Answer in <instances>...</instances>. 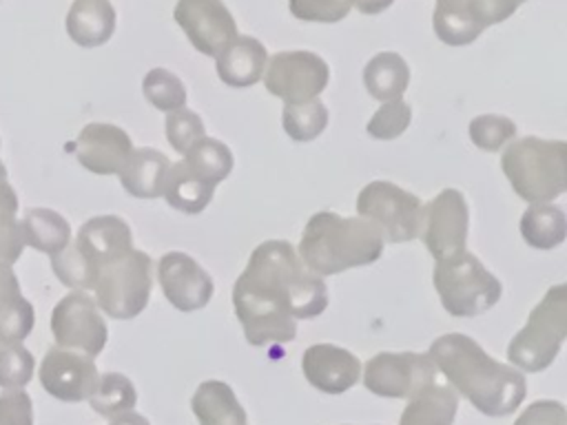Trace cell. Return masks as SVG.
Returning a JSON list of instances; mask_svg holds the SVG:
<instances>
[{
    "label": "cell",
    "instance_id": "6da1fadb",
    "mask_svg": "<svg viewBox=\"0 0 567 425\" xmlns=\"http://www.w3.org/2000/svg\"><path fill=\"white\" fill-rule=\"evenodd\" d=\"M235 317L255 348L290 343L297 321L328 308L323 277L315 274L286 239L261 241L233 286Z\"/></svg>",
    "mask_w": 567,
    "mask_h": 425
},
{
    "label": "cell",
    "instance_id": "7a4b0ae2",
    "mask_svg": "<svg viewBox=\"0 0 567 425\" xmlns=\"http://www.w3.org/2000/svg\"><path fill=\"white\" fill-rule=\"evenodd\" d=\"M427 356L447 385L485 416H509L527 394L520 370L492 359L472 336L450 332L432 341Z\"/></svg>",
    "mask_w": 567,
    "mask_h": 425
},
{
    "label": "cell",
    "instance_id": "3957f363",
    "mask_svg": "<svg viewBox=\"0 0 567 425\" xmlns=\"http://www.w3.org/2000/svg\"><path fill=\"white\" fill-rule=\"evenodd\" d=\"M383 246V237L365 219L319 210L306 221L297 252L315 274L332 277L374 263Z\"/></svg>",
    "mask_w": 567,
    "mask_h": 425
},
{
    "label": "cell",
    "instance_id": "277c9868",
    "mask_svg": "<svg viewBox=\"0 0 567 425\" xmlns=\"http://www.w3.org/2000/svg\"><path fill=\"white\" fill-rule=\"evenodd\" d=\"M501 170L527 204H551L567 190V144L536 135L514 137L503 146Z\"/></svg>",
    "mask_w": 567,
    "mask_h": 425
},
{
    "label": "cell",
    "instance_id": "5b68a950",
    "mask_svg": "<svg viewBox=\"0 0 567 425\" xmlns=\"http://www.w3.org/2000/svg\"><path fill=\"white\" fill-rule=\"evenodd\" d=\"M567 336V286H551L534 305L527 323L512 336L507 361L520 372H543L558 356Z\"/></svg>",
    "mask_w": 567,
    "mask_h": 425
},
{
    "label": "cell",
    "instance_id": "8992f818",
    "mask_svg": "<svg viewBox=\"0 0 567 425\" xmlns=\"http://www.w3.org/2000/svg\"><path fill=\"white\" fill-rule=\"evenodd\" d=\"M432 281L445 312L458 319L492 310L503 294L501 281L467 250L436 261Z\"/></svg>",
    "mask_w": 567,
    "mask_h": 425
},
{
    "label": "cell",
    "instance_id": "52a82bcc",
    "mask_svg": "<svg viewBox=\"0 0 567 425\" xmlns=\"http://www.w3.org/2000/svg\"><path fill=\"white\" fill-rule=\"evenodd\" d=\"M153 259L137 248L109 259L95 277V303L111 319H135L148 305L153 290Z\"/></svg>",
    "mask_w": 567,
    "mask_h": 425
},
{
    "label": "cell",
    "instance_id": "ba28073f",
    "mask_svg": "<svg viewBox=\"0 0 567 425\" xmlns=\"http://www.w3.org/2000/svg\"><path fill=\"white\" fill-rule=\"evenodd\" d=\"M425 204L392 182H370L357 195V217L372 224L383 241L405 243L419 239Z\"/></svg>",
    "mask_w": 567,
    "mask_h": 425
},
{
    "label": "cell",
    "instance_id": "9c48e42d",
    "mask_svg": "<svg viewBox=\"0 0 567 425\" xmlns=\"http://www.w3.org/2000/svg\"><path fill=\"white\" fill-rule=\"evenodd\" d=\"M264 86L270 95L286 104H303L317 100L330 80V69L319 53L312 51H277L268 58Z\"/></svg>",
    "mask_w": 567,
    "mask_h": 425
},
{
    "label": "cell",
    "instance_id": "30bf717a",
    "mask_svg": "<svg viewBox=\"0 0 567 425\" xmlns=\"http://www.w3.org/2000/svg\"><path fill=\"white\" fill-rule=\"evenodd\" d=\"M51 334L58 348L97 356L109 339V328L95 299L82 290L64 294L51 312Z\"/></svg>",
    "mask_w": 567,
    "mask_h": 425
},
{
    "label": "cell",
    "instance_id": "8fae6325",
    "mask_svg": "<svg viewBox=\"0 0 567 425\" xmlns=\"http://www.w3.org/2000/svg\"><path fill=\"white\" fill-rule=\"evenodd\" d=\"M368 392L383 398H410L436 381L439 370L421 352H379L361 370Z\"/></svg>",
    "mask_w": 567,
    "mask_h": 425
},
{
    "label": "cell",
    "instance_id": "7c38bea8",
    "mask_svg": "<svg viewBox=\"0 0 567 425\" xmlns=\"http://www.w3.org/2000/svg\"><path fill=\"white\" fill-rule=\"evenodd\" d=\"M470 208L461 190L443 188L423 208V224L419 239L434 257V261L450 259L467 246Z\"/></svg>",
    "mask_w": 567,
    "mask_h": 425
},
{
    "label": "cell",
    "instance_id": "4fadbf2b",
    "mask_svg": "<svg viewBox=\"0 0 567 425\" xmlns=\"http://www.w3.org/2000/svg\"><path fill=\"white\" fill-rule=\"evenodd\" d=\"M173 20L182 27L188 42L204 55H217L239 35L237 22L224 0H177Z\"/></svg>",
    "mask_w": 567,
    "mask_h": 425
},
{
    "label": "cell",
    "instance_id": "5bb4252c",
    "mask_svg": "<svg viewBox=\"0 0 567 425\" xmlns=\"http://www.w3.org/2000/svg\"><path fill=\"white\" fill-rule=\"evenodd\" d=\"M40 385L58 401L80 403L93 394L100 372L93 356L75 350L51 348L40 363Z\"/></svg>",
    "mask_w": 567,
    "mask_h": 425
},
{
    "label": "cell",
    "instance_id": "9a60e30c",
    "mask_svg": "<svg viewBox=\"0 0 567 425\" xmlns=\"http://www.w3.org/2000/svg\"><path fill=\"white\" fill-rule=\"evenodd\" d=\"M157 281L166 301L179 312L202 310L215 294L213 277L190 255L177 250L159 257Z\"/></svg>",
    "mask_w": 567,
    "mask_h": 425
},
{
    "label": "cell",
    "instance_id": "2e32d148",
    "mask_svg": "<svg viewBox=\"0 0 567 425\" xmlns=\"http://www.w3.org/2000/svg\"><path fill=\"white\" fill-rule=\"evenodd\" d=\"M131 151L128 133L109 122L86 124L73 144L75 159L93 175H117Z\"/></svg>",
    "mask_w": 567,
    "mask_h": 425
},
{
    "label": "cell",
    "instance_id": "e0dca14e",
    "mask_svg": "<svg viewBox=\"0 0 567 425\" xmlns=\"http://www.w3.org/2000/svg\"><path fill=\"white\" fill-rule=\"evenodd\" d=\"M306 381L323 394H343L361 376V361L334 343H315L301 356Z\"/></svg>",
    "mask_w": 567,
    "mask_h": 425
},
{
    "label": "cell",
    "instance_id": "ac0fdd59",
    "mask_svg": "<svg viewBox=\"0 0 567 425\" xmlns=\"http://www.w3.org/2000/svg\"><path fill=\"white\" fill-rule=\"evenodd\" d=\"M73 243L100 270L102 263L133 248V235L122 217L97 215L80 226Z\"/></svg>",
    "mask_w": 567,
    "mask_h": 425
},
{
    "label": "cell",
    "instance_id": "d6986e66",
    "mask_svg": "<svg viewBox=\"0 0 567 425\" xmlns=\"http://www.w3.org/2000/svg\"><path fill=\"white\" fill-rule=\"evenodd\" d=\"M266 62L268 51L252 35H237L215 55L217 75L230 89L255 86L264 77Z\"/></svg>",
    "mask_w": 567,
    "mask_h": 425
},
{
    "label": "cell",
    "instance_id": "ffe728a7",
    "mask_svg": "<svg viewBox=\"0 0 567 425\" xmlns=\"http://www.w3.org/2000/svg\"><path fill=\"white\" fill-rule=\"evenodd\" d=\"M171 159L157 148H133L117 177L122 188L137 199H155L162 195Z\"/></svg>",
    "mask_w": 567,
    "mask_h": 425
},
{
    "label": "cell",
    "instance_id": "44dd1931",
    "mask_svg": "<svg viewBox=\"0 0 567 425\" xmlns=\"http://www.w3.org/2000/svg\"><path fill=\"white\" fill-rule=\"evenodd\" d=\"M64 24L78 46H102L115 31V9L109 0H73Z\"/></svg>",
    "mask_w": 567,
    "mask_h": 425
},
{
    "label": "cell",
    "instance_id": "7402d4cb",
    "mask_svg": "<svg viewBox=\"0 0 567 425\" xmlns=\"http://www.w3.org/2000/svg\"><path fill=\"white\" fill-rule=\"evenodd\" d=\"M35 323L31 301L24 299L11 263L0 261V341L22 343Z\"/></svg>",
    "mask_w": 567,
    "mask_h": 425
},
{
    "label": "cell",
    "instance_id": "603a6c76",
    "mask_svg": "<svg viewBox=\"0 0 567 425\" xmlns=\"http://www.w3.org/2000/svg\"><path fill=\"white\" fill-rule=\"evenodd\" d=\"M190 412L199 425H248L246 410L237 401L233 387L224 381H202L190 396Z\"/></svg>",
    "mask_w": 567,
    "mask_h": 425
},
{
    "label": "cell",
    "instance_id": "cb8c5ba5",
    "mask_svg": "<svg viewBox=\"0 0 567 425\" xmlns=\"http://www.w3.org/2000/svg\"><path fill=\"white\" fill-rule=\"evenodd\" d=\"M458 410V394L447 383H430L408 398L399 425H452Z\"/></svg>",
    "mask_w": 567,
    "mask_h": 425
},
{
    "label": "cell",
    "instance_id": "d4e9b609",
    "mask_svg": "<svg viewBox=\"0 0 567 425\" xmlns=\"http://www.w3.org/2000/svg\"><path fill=\"white\" fill-rule=\"evenodd\" d=\"M363 84L368 95L379 102L401 100L410 84V66L396 51H381L365 62Z\"/></svg>",
    "mask_w": 567,
    "mask_h": 425
},
{
    "label": "cell",
    "instance_id": "484cf974",
    "mask_svg": "<svg viewBox=\"0 0 567 425\" xmlns=\"http://www.w3.org/2000/svg\"><path fill=\"white\" fill-rule=\"evenodd\" d=\"M215 188L217 186L199 179L182 162H177V164H171V168H168L162 197L166 199V204L171 208H175L179 212L199 215L210 204Z\"/></svg>",
    "mask_w": 567,
    "mask_h": 425
},
{
    "label": "cell",
    "instance_id": "4316f807",
    "mask_svg": "<svg viewBox=\"0 0 567 425\" xmlns=\"http://www.w3.org/2000/svg\"><path fill=\"white\" fill-rule=\"evenodd\" d=\"M520 235L536 250H551L567 237V219L560 206L529 204L520 217Z\"/></svg>",
    "mask_w": 567,
    "mask_h": 425
},
{
    "label": "cell",
    "instance_id": "83f0119b",
    "mask_svg": "<svg viewBox=\"0 0 567 425\" xmlns=\"http://www.w3.org/2000/svg\"><path fill=\"white\" fill-rule=\"evenodd\" d=\"M22 239L27 246L55 255L71 241L69 221L51 208H29L20 221Z\"/></svg>",
    "mask_w": 567,
    "mask_h": 425
},
{
    "label": "cell",
    "instance_id": "f1b7e54d",
    "mask_svg": "<svg viewBox=\"0 0 567 425\" xmlns=\"http://www.w3.org/2000/svg\"><path fill=\"white\" fill-rule=\"evenodd\" d=\"M182 164L199 179L217 186L230 175L235 166V157L221 139L204 135L184 153Z\"/></svg>",
    "mask_w": 567,
    "mask_h": 425
},
{
    "label": "cell",
    "instance_id": "f546056e",
    "mask_svg": "<svg viewBox=\"0 0 567 425\" xmlns=\"http://www.w3.org/2000/svg\"><path fill=\"white\" fill-rule=\"evenodd\" d=\"M432 27L441 42L450 46H465L483 35V27L470 15L463 0L436 2L432 13Z\"/></svg>",
    "mask_w": 567,
    "mask_h": 425
},
{
    "label": "cell",
    "instance_id": "4dcf8cb0",
    "mask_svg": "<svg viewBox=\"0 0 567 425\" xmlns=\"http://www.w3.org/2000/svg\"><path fill=\"white\" fill-rule=\"evenodd\" d=\"M137 403V390L133 381L120 372L100 374L93 394L89 396V405L95 414L104 418H113L122 412L133 410Z\"/></svg>",
    "mask_w": 567,
    "mask_h": 425
},
{
    "label": "cell",
    "instance_id": "1f68e13d",
    "mask_svg": "<svg viewBox=\"0 0 567 425\" xmlns=\"http://www.w3.org/2000/svg\"><path fill=\"white\" fill-rule=\"evenodd\" d=\"M281 124L292 142H312L328 126V108L319 97L303 104H286L281 111Z\"/></svg>",
    "mask_w": 567,
    "mask_h": 425
},
{
    "label": "cell",
    "instance_id": "d6a6232c",
    "mask_svg": "<svg viewBox=\"0 0 567 425\" xmlns=\"http://www.w3.org/2000/svg\"><path fill=\"white\" fill-rule=\"evenodd\" d=\"M18 195L7 177H0V261L16 263L22 255L24 239L16 217Z\"/></svg>",
    "mask_w": 567,
    "mask_h": 425
},
{
    "label": "cell",
    "instance_id": "836d02e7",
    "mask_svg": "<svg viewBox=\"0 0 567 425\" xmlns=\"http://www.w3.org/2000/svg\"><path fill=\"white\" fill-rule=\"evenodd\" d=\"M142 93L146 102L164 113L177 111L186 106V86L184 82L168 69L155 66L142 80Z\"/></svg>",
    "mask_w": 567,
    "mask_h": 425
},
{
    "label": "cell",
    "instance_id": "e575fe53",
    "mask_svg": "<svg viewBox=\"0 0 567 425\" xmlns=\"http://www.w3.org/2000/svg\"><path fill=\"white\" fill-rule=\"evenodd\" d=\"M51 268L55 277L71 290H93L97 268L78 250L73 241H69L60 252L51 255Z\"/></svg>",
    "mask_w": 567,
    "mask_h": 425
},
{
    "label": "cell",
    "instance_id": "d590c367",
    "mask_svg": "<svg viewBox=\"0 0 567 425\" xmlns=\"http://www.w3.org/2000/svg\"><path fill=\"white\" fill-rule=\"evenodd\" d=\"M470 139L476 148L485 153H496L505 144H509L516 137V124L514 120L498 115V113H485L476 115L470 122Z\"/></svg>",
    "mask_w": 567,
    "mask_h": 425
},
{
    "label": "cell",
    "instance_id": "8d00e7d4",
    "mask_svg": "<svg viewBox=\"0 0 567 425\" xmlns=\"http://www.w3.org/2000/svg\"><path fill=\"white\" fill-rule=\"evenodd\" d=\"M410 122H412L410 104L403 102V100H392V102H383L372 113V117L365 124V133L372 139L388 142V139L401 137L408 131Z\"/></svg>",
    "mask_w": 567,
    "mask_h": 425
},
{
    "label": "cell",
    "instance_id": "74e56055",
    "mask_svg": "<svg viewBox=\"0 0 567 425\" xmlns=\"http://www.w3.org/2000/svg\"><path fill=\"white\" fill-rule=\"evenodd\" d=\"M35 370L33 354L22 343H2L0 348V387L22 390Z\"/></svg>",
    "mask_w": 567,
    "mask_h": 425
},
{
    "label": "cell",
    "instance_id": "f35d334b",
    "mask_svg": "<svg viewBox=\"0 0 567 425\" xmlns=\"http://www.w3.org/2000/svg\"><path fill=\"white\" fill-rule=\"evenodd\" d=\"M164 128H166V139L171 144V148L179 155H184L197 139H202L206 135L204 120L186 106L166 113Z\"/></svg>",
    "mask_w": 567,
    "mask_h": 425
},
{
    "label": "cell",
    "instance_id": "ab89813d",
    "mask_svg": "<svg viewBox=\"0 0 567 425\" xmlns=\"http://www.w3.org/2000/svg\"><path fill=\"white\" fill-rule=\"evenodd\" d=\"M290 13L301 22H339L343 20L352 2L350 0H288Z\"/></svg>",
    "mask_w": 567,
    "mask_h": 425
},
{
    "label": "cell",
    "instance_id": "60d3db41",
    "mask_svg": "<svg viewBox=\"0 0 567 425\" xmlns=\"http://www.w3.org/2000/svg\"><path fill=\"white\" fill-rule=\"evenodd\" d=\"M0 425H33V403L24 390L0 394Z\"/></svg>",
    "mask_w": 567,
    "mask_h": 425
},
{
    "label": "cell",
    "instance_id": "b9f144b4",
    "mask_svg": "<svg viewBox=\"0 0 567 425\" xmlns=\"http://www.w3.org/2000/svg\"><path fill=\"white\" fill-rule=\"evenodd\" d=\"M514 425H567V410L560 401L540 398L527 405Z\"/></svg>",
    "mask_w": 567,
    "mask_h": 425
},
{
    "label": "cell",
    "instance_id": "7bdbcfd3",
    "mask_svg": "<svg viewBox=\"0 0 567 425\" xmlns=\"http://www.w3.org/2000/svg\"><path fill=\"white\" fill-rule=\"evenodd\" d=\"M470 15L483 27H492L498 22H505L518 7V0H463Z\"/></svg>",
    "mask_w": 567,
    "mask_h": 425
},
{
    "label": "cell",
    "instance_id": "ee69618b",
    "mask_svg": "<svg viewBox=\"0 0 567 425\" xmlns=\"http://www.w3.org/2000/svg\"><path fill=\"white\" fill-rule=\"evenodd\" d=\"M352 7L365 15H377L381 11H385L394 0H350Z\"/></svg>",
    "mask_w": 567,
    "mask_h": 425
},
{
    "label": "cell",
    "instance_id": "f6af8a7d",
    "mask_svg": "<svg viewBox=\"0 0 567 425\" xmlns=\"http://www.w3.org/2000/svg\"><path fill=\"white\" fill-rule=\"evenodd\" d=\"M109 421H111V425H151L148 418L142 416V414H137L135 410L122 412V414H117V416H113V418H109Z\"/></svg>",
    "mask_w": 567,
    "mask_h": 425
},
{
    "label": "cell",
    "instance_id": "bcb514c9",
    "mask_svg": "<svg viewBox=\"0 0 567 425\" xmlns=\"http://www.w3.org/2000/svg\"><path fill=\"white\" fill-rule=\"evenodd\" d=\"M0 177H7V168H4L2 162H0Z\"/></svg>",
    "mask_w": 567,
    "mask_h": 425
},
{
    "label": "cell",
    "instance_id": "7dc6e473",
    "mask_svg": "<svg viewBox=\"0 0 567 425\" xmlns=\"http://www.w3.org/2000/svg\"><path fill=\"white\" fill-rule=\"evenodd\" d=\"M436 2H452V0H436Z\"/></svg>",
    "mask_w": 567,
    "mask_h": 425
},
{
    "label": "cell",
    "instance_id": "c3c4849f",
    "mask_svg": "<svg viewBox=\"0 0 567 425\" xmlns=\"http://www.w3.org/2000/svg\"><path fill=\"white\" fill-rule=\"evenodd\" d=\"M2 343H4V341H0V348H2Z\"/></svg>",
    "mask_w": 567,
    "mask_h": 425
},
{
    "label": "cell",
    "instance_id": "681fc988",
    "mask_svg": "<svg viewBox=\"0 0 567 425\" xmlns=\"http://www.w3.org/2000/svg\"><path fill=\"white\" fill-rule=\"evenodd\" d=\"M518 2H520V4H523V2H525V0H518Z\"/></svg>",
    "mask_w": 567,
    "mask_h": 425
}]
</instances>
